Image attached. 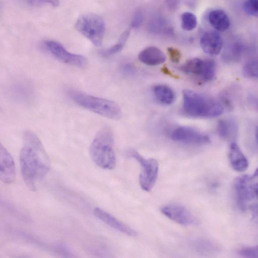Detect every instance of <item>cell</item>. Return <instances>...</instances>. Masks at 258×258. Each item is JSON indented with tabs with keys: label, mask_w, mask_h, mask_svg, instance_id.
<instances>
[{
	"label": "cell",
	"mask_w": 258,
	"mask_h": 258,
	"mask_svg": "<svg viewBox=\"0 0 258 258\" xmlns=\"http://www.w3.org/2000/svg\"><path fill=\"white\" fill-rule=\"evenodd\" d=\"M127 154L134 159L142 167V172L139 175V183L143 190L150 192L157 181L159 172L157 161L153 158H146L135 150H130Z\"/></svg>",
	"instance_id": "7"
},
{
	"label": "cell",
	"mask_w": 258,
	"mask_h": 258,
	"mask_svg": "<svg viewBox=\"0 0 258 258\" xmlns=\"http://www.w3.org/2000/svg\"><path fill=\"white\" fill-rule=\"evenodd\" d=\"M41 46L52 56L64 63L78 67H83L87 65V60L84 56L69 52L58 42L45 40Z\"/></svg>",
	"instance_id": "9"
},
{
	"label": "cell",
	"mask_w": 258,
	"mask_h": 258,
	"mask_svg": "<svg viewBox=\"0 0 258 258\" xmlns=\"http://www.w3.org/2000/svg\"><path fill=\"white\" fill-rule=\"evenodd\" d=\"M197 24L196 16L189 12H185L181 16V26L186 31H191L194 29Z\"/></svg>",
	"instance_id": "22"
},
{
	"label": "cell",
	"mask_w": 258,
	"mask_h": 258,
	"mask_svg": "<svg viewBox=\"0 0 258 258\" xmlns=\"http://www.w3.org/2000/svg\"><path fill=\"white\" fill-rule=\"evenodd\" d=\"M89 153L93 162L104 170H112L116 165L114 138L108 126L101 128L96 134L90 146Z\"/></svg>",
	"instance_id": "3"
},
{
	"label": "cell",
	"mask_w": 258,
	"mask_h": 258,
	"mask_svg": "<svg viewBox=\"0 0 258 258\" xmlns=\"http://www.w3.org/2000/svg\"><path fill=\"white\" fill-rule=\"evenodd\" d=\"M243 75L249 78H257L258 76L257 61L251 59L247 61L242 68Z\"/></svg>",
	"instance_id": "23"
},
{
	"label": "cell",
	"mask_w": 258,
	"mask_h": 258,
	"mask_svg": "<svg viewBox=\"0 0 258 258\" xmlns=\"http://www.w3.org/2000/svg\"><path fill=\"white\" fill-rule=\"evenodd\" d=\"M130 34V31L125 30L120 36L116 44L101 50L99 53L103 57H108L120 51L126 41Z\"/></svg>",
	"instance_id": "21"
},
{
	"label": "cell",
	"mask_w": 258,
	"mask_h": 258,
	"mask_svg": "<svg viewBox=\"0 0 258 258\" xmlns=\"http://www.w3.org/2000/svg\"><path fill=\"white\" fill-rule=\"evenodd\" d=\"M153 95L156 99L161 104L165 105H171L176 99L174 90L166 84H157L152 89Z\"/></svg>",
	"instance_id": "17"
},
{
	"label": "cell",
	"mask_w": 258,
	"mask_h": 258,
	"mask_svg": "<svg viewBox=\"0 0 258 258\" xmlns=\"http://www.w3.org/2000/svg\"><path fill=\"white\" fill-rule=\"evenodd\" d=\"M93 213L96 217L115 230L132 237L137 236V233L134 229L102 209L95 207Z\"/></svg>",
	"instance_id": "14"
},
{
	"label": "cell",
	"mask_w": 258,
	"mask_h": 258,
	"mask_svg": "<svg viewBox=\"0 0 258 258\" xmlns=\"http://www.w3.org/2000/svg\"><path fill=\"white\" fill-rule=\"evenodd\" d=\"M208 19L211 25L219 31H224L230 26V21L227 15L220 9L211 11L208 14Z\"/></svg>",
	"instance_id": "19"
},
{
	"label": "cell",
	"mask_w": 258,
	"mask_h": 258,
	"mask_svg": "<svg viewBox=\"0 0 258 258\" xmlns=\"http://www.w3.org/2000/svg\"><path fill=\"white\" fill-rule=\"evenodd\" d=\"M228 157L231 166L236 171L243 172L247 168L248 161L235 142H232L229 146Z\"/></svg>",
	"instance_id": "15"
},
{
	"label": "cell",
	"mask_w": 258,
	"mask_h": 258,
	"mask_svg": "<svg viewBox=\"0 0 258 258\" xmlns=\"http://www.w3.org/2000/svg\"><path fill=\"white\" fill-rule=\"evenodd\" d=\"M138 58L146 65L156 66L163 64L165 61L166 56L158 48L150 46L140 52Z\"/></svg>",
	"instance_id": "16"
},
{
	"label": "cell",
	"mask_w": 258,
	"mask_h": 258,
	"mask_svg": "<svg viewBox=\"0 0 258 258\" xmlns=\"http://www.w3.org/2000/svg\"><path fill=\"white\" fill-rule=\"evenodd\" d=\"M243 8L244 12L249 15L257 16L258 14V2L249 0L244 2Z\"/></svg>",
	"instance_id": "24"
},
{
	"label": "cell",
	"mask_w": 258,
	"mask_h": 258,
	"mask_svg": "<svg viewBox=\"0 0 258 258\" xmlns=\"http://www.w3.org/2000/svg\"><path fill=\"white\" fill-rule=\"evenodd\" d=\"M170 60L174 63H178L181 58V53L177 48L169 47L167 49Z\"/></svg>",
	"instance_id": "28"
},
{
	"label": "cell",
	"mask_w": 258,
	"mask_h": 258,
	"mask_svg": "<svg viewBox=\"0 0 258 258\" xmlns=\"http://www.w3.org/2000/svg\"><path fill=\"white\" fill-rule=\"evenodd\" d=\"M20 163L23 180L32 191L37 190L50 169L49 157L38 136L26 131L20 154Z\"/></svg>",
	"instance_id": "1"
},
{
	"label": "cell",
	"mask_w": 258,
	"mask_h": 258,
	"mask_svg": "<svg viewBox=\"0 0 258 258\" xmlns=\"http://www.w3.org/2000/svg\"><path fill=\"white\" fill-rule=\"evenodd\" d=\"M178 1H168L167 2L168 8L170 10H174L176 8L178 4Z\"/></svg>",
	"instance_id": "30"
},
{
	"label": "cell",
	"mask_w": 258,
	"mask_h": 258,
	"mask_svg": "<svg viewBox=\"0 0 258 258\" xmlns=\"http://www.w3.org/2000/svg\"><path fill=\"white\" fill-rule=\"evenodd\" d=\"M179 69L184 73L193 76L201 83L212 80L216 74V64L212 59L191 58L182 64Z\"/></svg>",
	"instance_id": "8"
},
{
	"label": "cell",
	"mask_w": 258,
	"mask_h": 258,
	"mask_svg": "<svg viewBox=\"0 0 258 258\" xmlns=\"http://www.w3.org/2000/svg\"><path fill=\"white\" fill-rule=\"evenodd\" d=\"M183 94V112L187 116L212 118L223 112L220 103L202 93L190 89H184Z\"/></svg>",
	"instance_id": "2"
},
{
	"label": "cell",
	"mask_w": 258,
	"mask_h": 258,
	"mask_svg": "<svg viewBox=\"0 0 258 258\" xmlns=\"http://www.w3.org/2000/svg\"><path fill=\"white\" fill-rule=\"evenodd\" d=\"M68 94L75 103L95 113L112 119H117L121 116L120 107L111 100L76 90L68 91Z\"/></svg>",
	"instance_id": "4"
},
{
	"label": "cell",
	"mask_w": 258,
	"mask_h": 258,
	"mask_svg": "<svg viewBox=\"0 0 258 258\" xmlns=\"http://www.w3.org/2000/svg\"><path fill=\"white\" fill-rule=\"evenodd\" d=\"M161 212L171 220L184 226L194 225L197 219L185 206L178 204H169L161 208Z\"/></svg>",
	"instance_id": "11"
},
{
	"label": "cell",
	"mask_w": 258,
	"mask_h": 258,
	"mask_svg": "<svg viewBox=\"0 0 258 258\" xmlns=\"http://www.w3.org/2000/svg\"><path fill=\"white\" fill-rule=\"evenodd\" d=\"M170 138L175 142L189 145H203L210 142L209 137L206 135L186 126L175 128L171 132Z\"/></svg>",
	"instance_id": "10"
},
{
	"label": "cell",
	"mask_w": 258,
	"mask_h": 258,
	"mask_svg": "<svg viewBox=\"0 0 258 258\" xmlns=\"http://www.w3.org/2000/svg\"><path fill=\"white\" fill-rule=\"evenodd\" d=\"M0 178L2 182L6 184L13 183L16 178V169L13 158L2 144L0 147Z\"/></svg>",
	"instance_id": "12"
},
{
	"label": "cell",
	"mask_w": 258,
	"mask_h": 258,
	"mask_svg": "<svg viewBox=\"0 0 258 258\" xmlns=\"http://www.w3.org/2000/svg\"><path fill=\"white\" fill-rule=\"evenodd\" d=\"M200 43L202 50L211 56L217 55L220 52L223 44L220 35L215 31H207L202 35Z\"/></svg>",
	"instance_id": "13"
},
{
	"label": "cell",
	"mask_w": 258,
	"mask_h": 258,
	"mask_svg": "<svg viewBox=\"0 0 258 258\" xmlns=\"http://www.w3.org/2000/svg\"><path fill=\"white\" fill-rule=\"evenodd\" d=\"M28 2L35 6L50 5L53 6H57L59 4V2L56 1H29Z\"/></svg>",
	"instance_id": "29"
},
{
	"label": "cell",
	"mask_w": 258,
	"mask_h": 258,
	"mask_svg": "<svg viewBox=\"0 0 258 258\" xmlns=\"http://www.w3.org/2000/svg\"><path fill=\"white\" fill-rule=\"evenodd\" d=\"M217 131L222 138L226 140L233 139L237 134V123L232 118L220 119L217 123Z\"/></svg>",
	"instance_id": "18"
},
{
	"label": "cell",
	"mask_w": 258,
	"mask_h": 258,
	"mask_svg": "<svg viewBox=\"0 0 258 258\" xmlns=\"http://www.w3.org/2000/svg\"><path fill=\"white\" fill-rule=\"evenodd\" d=\"M193 247L198 252L210 254L216 252L218 247L214 242L206 239H196L193 241Z\"/></svg>",
	"instance_id": "20"
},
{
	"label": "cell",
	"mask_w": 258,
	"mask_h": 258,
	"mask_svg": "<svg viewBox=\"0 0 258 258\" xmlns=\"http://www.w3.org/2000/svg\"><path fill=\"white\" fill-rule=\"evenodd\" d=\"M257 246H247L243 247L237 250V254L240 256L244 257H254L258 256Z\"/></svg>",
	"instance_id": "25"
},
{
	"label": "cell",
	"mask_w": 258,
	"mask_h": 258,
	"mask_svg": "<svg viewBox=\"0 0 258 258\" xmlns=\"http://www.w3.org/2000/svg\"><path fill=\"white\" fill-rule=\"evenodd\" d=\"M144 16L143 12L140 10H137L132 17L131 26L133 28L140 27L143 23Z\"/></svg>",
	"instance_id": "27"
},
{
	"label": "cell",
	"mask_w": 258,
	"mask_h": 258,
	"mask_svg": "<svg viewBox=\"0 0 258 258\" xmlns=\"http://www.w3.org/2000/svg\"><path fill=\"white\" fill-rule=\"evenodd\" d=\"M242 50V47L240 44L236 43L232 45L230 47L227 49L226 52V56L228 58L230 57L231 59H236L240 55L241 52Z\"/></svg>",
	"instance_id": "26"
},
{
	"label": "cell",
	"mask_w": 258,
	"mask_h": 258,
	"mask_svg": "<svg viewBox=\"0 0 258 258\" xmlns=\"http://www.w3.org/2000/svg\"><path fill=\"white\" fill-rule=\"evenodd\" d=\"M257 170L251 175H244L235 179L233 184L236 201L241 211H245L249 202L257 197Z\"/></svg>",
	"instance_id": "6"
},
{
	"label": "cell",
	"mask_w": 258,
	"mask_h": 258,
	"mask_svg": "<svg viewBox=\"0 0 258 258\" xmlns=\"http://www.w3.org/2000/svg\"><path fill=\"white\" fill-rule=\"evenodd\" d=\"M75 27L95 46H99L102 44L105 25L103 19L99 16L92 13L83 14L77 19Z\"/></svg>",
	"instance_id": "5"
}]
</instances>
